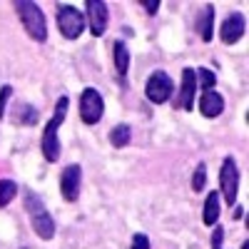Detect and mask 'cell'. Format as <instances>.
Listing matches in <instances>:
<instances>
[{
  "mask_svg": "<svg viewBox=\"0 0 249 249\" xmlns=\"http://www.w3.org/2000/svg\"><path fill=\"white\" fill-rule=\"evenodd\" d=\"M204 184H207V164L199 162L197 167H195V175H192V190L195 192H202Z\"/></svg>",
  "mask_w": 249,
  "mask_h": 249,
  "instance_id": "20",
  "label": "cell"
},
{
  "mask_svg": "<svg viewBox=\"0 0 249 249\" xmlns=\"http://www.w3.org/2000/svg\"><path fill=\"white\" fill-rule=\"evenodd\" d=\"M224 242V230L222 227H214V232H212V247H222Z\"/></svg>",
  "mask_w": 249,
  "mask_h": 249,
  "instance_id": "24",
  "label": "cell"
},
{
  "mask_svg": "<svg viewBox=\"0 0 249 249\" xmlns=\"http://www.w3.org/2000/svg\"><path fill=\"white\" fill-rule=\"evenodd\" d=\"M219 192H210L204 199V212H202V222L207 227H214L219 222Z\"/></svg>",
  "mask_w": 249,
  "mask_h": 249,
  "instance_id": "15",
  "label": "cell"
},
{
  "mask_svg": "<svg viewBox=\"0 0 249 249\" xmlns=\"http://www.w3.org/2000/svg\"><path fill=\"white\" fill-rule=\"evenodd\" d=\"M244 217V207H237V212H234V219H242Z\"/></svg>",
  "mask_w": 249,
  "mask_h": 249,
  "instance_id": "25",
  "label": "cell"
},
{
  "mask_svg": "<svg viewBox=\"0 0 249 249\" xmlns=\"http://www.w3.org/2000/svg\"><path fill=\"white\" fill-rule=\"evenodd\" d=\"M15 10H18V18L23 23L25 33L35 40V43H45L48 40V20L40 10L37 3H30V0H18L15 3Z\"/></svg>",
  "mask_w": 249,
  "mask_h": 249,
  "instance_id": "3",
  "label": "cell"
},
{
  "mask_svg": "<svg viewBox=\"0 0 249 249\" xmlns=\"http://www.w3.org/2000/svg\"><path fill=\"white\" fill-rule=\"evenodd\" d=\"M57 30L62 37H68V40H77L82 33H85V13L77 10L75 5L70 3H60L57 5Z\"/></svg>",
  "mask_w": 249,
  "mask_h": 249,
  "instance_id": "4",
  "label": "cell"
},
{
  "mask_svg": "<svg viewBox=\"0 0 249 249\" xmlns=\"http://www.w3.org/2000/svg\"><path fill=\"white\" fill-rule=\"evenodd\" d=\"M175 92V80L164 72V70H155L147 82H144V95L152 105H162V102H167Z\"/></svg>",
  "mask_w": 249,
  "mask_h": 249,
  "instance_id": "5",
  "label": "cell"
},
{
  "mask_svg": "<svg viewBox=\"0 0 249 249\" xmlns=\"http://www.w3.org/2000/svg\"><path fill=\"white\" fill-rule=\"evenodd\" d=\"M244 30H247L244 15L242 13H230L222 20V25H219V37H222L224 45H234V43H239V40L244 37Z\"/></svg>",
  "mask_w": 249,
  "mask_h": 249,
  "instance_id": "9",
  "label": "cell"
},
{
  "mask_svg": "<svg viewBox=\"0 0 249 249\" xmlns=\"http://www.w3.org/2000/svg\"><path fill=\"white\" fill-rule=\"evenodd\" d=\"M80 182H82V167L80 164H68L60 175V192L65 202H75L80 197Z\"/></svg>",
  "mask_w": 249,
  "mask_h": 249,
  "instance_id": "10",
  "label": "cell"
},
{
  "mask_svg": "<svg viewBox=\"0 0 249 249\" xmlns=\"http://www.w3.org/2000/svg\"><path fill=\"white\" fill-rule=\"evenodd\" d=\"M15 124H37V117H40V110L35 105H30V102H20V105L15 107Z\"/></svg>",
  "mask_w": 249,
  "mask_h": 249,
  "instance_id": "17",
  "label": "cell"
},
{
  "mask_svg": "<svg viewBox=\"0 0 249 249\" xmlns=\"http://www.w3.org/2000/svg\"><path fill=\"white\" fill-rule=\"evenodd\" d=\"M195 95H197V77H195V68H184L182 70V85H179V95H177V107L179 110H195Z\"/></svg>",
  "mask_w": 249,
  "mask_h": 249,
  "instance_id": "11",
  "label": "cell"
},
{
  "mask_svg": "<svg viewBox=\"0 0 249 249\" xmlns=\"http://www.w3.org/2000/svg\"><path fill=\"white\" fill-rule=\"evenodd\" d=\"M68 105H70V100L62 95V97L55 102L53 117L45 122V127H43V142H40V150H43V157H45L48 162H57V160H60V137H57V130H60V124L65 122Z\"/></svg>",
  "mask_w": 249,
  "mask_h": 249,
  "instance_id": "1",
  "label": "cell"
},
{
  "mask_svg": "<svg viewBox=\"0 0 249 249\" xmlns=\"http://www.w3.org/2000/svg\"><path fill=\"white\" fill-rule=\"evenodd\" d=\"M195 77H197V82H199V90H214V85H217V75H214L210 68L195 70Z\"/></svg>",
  "mask_w": 249,
  "mask_h": 249,
  "instance_id": "19",
  "label": "cell"
},
{
  "mask_svg": "<svg viewBox=\"0 0 249 249\" xmlns=\"http://www.w3.org/2000/svg\"><path fill=\"white\" fill-rule=\"evenodd\" d=\"M85 23H88V28L95 37H102L107 33L110 10H107L105 0H88L85 3Z\"/></svg>",
  "mask_w": 249,
  "mask_h": 249,
  "instance_id": "8",
  "label": "cell"
},
{
  "mask_svg": "<svg viewBox=\"0 0 249 249\" xmlns=\"http://www.w3.org/2000/svg\"><path fill=\"white\" fill-rule=\"evenodd\" d=\"M13 97V88L10 85H3L0 88V120L5 117V107H8V100Z\"/></svg>",
  "mask_w": 249,
  "mask_h": 249,
  "instance_id": "21",
  "label": "cell"
},
{
  "mask_svg": "<svg viewBox=\"0 0 249 249\" xmlns=\"http://www.w3.org/2000/svg\"><path fill=\"white\" fill-rule=\"evenodd\" d=\"M130 249H150V237L137 232V234L132 237V247H130Z\"/></svg>",
  "mask_w": 249,
  "mask_h": 249,
  "instance_id": "22",
  "label": "cell"
},
{
  "mask_svg": "<svg viewBox=\"0 0 249 249\" xmlns=\"http://www.w3.org/2000/svg\"><path fill=\"white\" fill-rule=\"evenodd\" d=\"M105 115V100H102L100 90L85 88L80 92V120L85 124H97Z\"/></svg>",
  "mask_w": 249,
  "mask_h": 249,
  "instance_id": "7",
  "label": "cell"
},
{
  "mask_svg": "<svg viewBox=\"0 0 249 249\" xmlns=\"http://www.w3.org/2000/svg\"><path fill=\"white\" fill-rule=\"evenodd\" d=\"M110 144H112V147L115 150H122V147H127V144H130V140H132V127H130V124H115V127L110 130Z\"/></svg>",
  "mask_w": 249,
  "mask_h": 249,
  "instance_id": "16",
  "label": "cell"
},
{
  "mask_svg": "<svg viewBox=\"0 0 249 249\" xmlns=\"http://www.w3.org/2000/svg\"><path fill=\"white\" fill-rule=\"evenodd\" d=\"M219 192L222 199L227 204L237 202V192H239V167L234 157H224L222 160V170H219Z\"/></svg>",
  "mask_w": 249,
  "mask_h": 249,
  "instance_id": "6",
  "label": "cell"
},
{
  "mask_svg": "<svg viewBox=\"0 0 249 249\" xmlns=\"http://www.w3.org/2000/svg\"><path fill=\"white\" fill-rule=\"evenodd\" d=\"M112 60H115V70H117V77L124 82V75L130 70V50L122 40H115L112 45Z\"/></svg>",
  "mask_w": 249,
  "mask_h": 249,
  "instance_id": "14",
  "label": "cell"
},
{
  "mask_svg": "<svg viewBox=\"0 0 249 249\" xmlns=\"http://www.w3.org/2000/svg\"><path fill=\"white\" fill-rule=\"evenodd\" d=\"M212 249H222V247H212Z\"/></svg>",
  "mask_w": 249,
  "mask_h": 249,
  "instance_id": "26",
  "label": "cell"
},
{
  "mask_svg": "<svg viewBox=\"0 0 249 249\" xmlns=\"http://www.w3.org/2000/svg\"><path fill=\"white\" fill-rule=\"evenodd\" d=\"M195 28H197V35L204 40V43H212L214 37V5H204L199 13H197V20H195Z\"/></svg>",
  "mask_w": 249,
  "mask_h": 249,
  "instance_id": "12",
  "label": "cell"
},
{
  "mask_svg": "<svg viewBox=\"0 0 249 249\" xmlns=\"http://www.w3.org/2000/svg\"><path fill=\"white\" fill-rule=\"evenodd\" d=\"M20 192V187L13 179H0V207H8Z\"/></svg>",
  "mask_w": 249,
  "mask_h": 249,
  "instance_id": "18",
  "label": "cell"
},
{
  "mask_svg": "<svg viewBox=\"0 0 249 249\" xmlns=\"http://www.w3.org/2000/svg\"><path fill=\"white\" fill-rule=\"evenodd\" d=\"M140 5L147 10L150 15H155V13L160 10V0H140Z\"/></svg>",
  "mask_w": 249,
  "mask_h": 249,
  "instance_id": "23",
  "label": "cell"
},
{
  "mask_svg": "<svg viewBox=\"0 0 249 249\" xmlns=\"http://www.w3.org/2000/svg\"><path fill=\"white\" fill-rule=\"evenodd\" d=\"M199 112L204 117H219L224 112V97L217 90H202V95H199Z\"/></svg>",
  "mask_w": 249,
  "mask_h": 249,
  "instance_id": "13",
  "label": "cell"
},
{
  "mask_svg": "<svg viewBox=\"0 0 249 249\" xmlns=\"http://www.w3.org/2000/svg\"><path fill=\"white\" fill-rule=\"evenodd\" d=\"M23 202H25V212L30 217V224L40 239H53L55 237V219L45 210V202L40 199L33 190H23Z\"/></svg>",
  "mask_w": 249,
  "mask_h": 249,
  "instance_id": "2",
  "label": "cell"
}]
</instances>
